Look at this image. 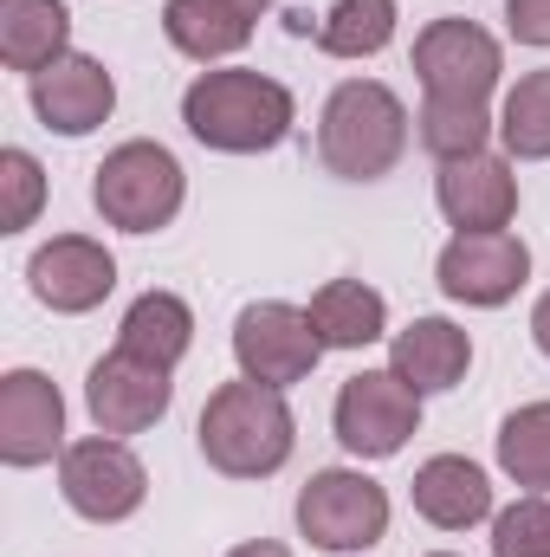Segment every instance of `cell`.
I'll return each instance as SVG.
<instances>
[{
    "label": "cell",
    "instance_id": "4fadbf2b",
    "mask_svg": "<svg viewBox=\"0 0 550 557\" xmlns=\"http://www.w3.org/2000/svg\"><path fill=\"white\" fill-rule=\"evenodd\" d=\"M65 396L52 376L39 370H7L0 376V460L7 467H46L52 454H65Z\"/></svg>",
    "mask_w": 550,
    "mask_h": 557
},
{
    "label": "cell",
    "instance_id": "277c9868",
    "mask_svg": "<svg viewBox=\"0 0 550 557\" xmlns=\"http://www.w3.org/2000/svg\"><path fill=\"white\" fill-rule=\"evenodd\" d=\"M91 201H98L104 227H117V234H162L188 201V175H182L175 149L130 137L91 169Z\"/></svg>",
    "mask_w": 550,
    "mask_h": 557
},
{
    "label": "cell",
    "instance_id": "f546056e",
    "mask_svg": "<svg viewBox=\"0 0 550 557\" xmlns=\"http://www.w3.org/2000/svg\"><path fill=\"white\" fill-rule=\"evenodd\" d=\"M227 557H291V552H285L278 539H253V545H234Z\"/></svg>",
    "mask_w": 550,
    "mask_h": 557
},
{
    "label": "cell",
    "instance_id": "ffe728a7",
    "mask_svg": "<svg viewBox=\"0 0 550 557\" xmlns=\"http://www.w3.org/2000/svg\"><path fill=\"white\" fill-rule=\"evenodd\" d=\"M162 33H168V46H175L182 59H195V65H221V59L247 52L253 20L234 13L227 0H162Z\"/></svg>",
    "mask_w": 550,
    "mask_h": 557
},
{
    "label": "cell",
    "instance_id": "f1b7e54d",
    "mask_svg": "<svg viewBox=\"0 0 550 557\" xmlns=\"http://www.w3.org/2000/svg\"><path fill=\"white\" fill-rule=\"evenodd\" d=\"M532 344H538V350L550 357V292L538 298V305H532Z\"/></svg>",
    "mask_w": 550,
    "mask_h": 557
},
{
    "label": "cell",
    "instance_id": "d4e9b609",
    "mask_svg": "<svg viewBox=\"0 0 550 557\" xmlns=\"http://www.w3.org/2000/svg\"><path fill=\"white\" fill-rule=\"evenodd\" d=\"M499 143L512 162H550V72H525L499 104Z\"/></svg>",
    "mask_w": 550,
    "mask_h": 557
},
{
    "label": "cell",
    "instance_id": "d6986e66",
    "mask_svg": "<svg viewBox=\"0 0 550 557\" xmlns=\"http://www.w3.org/2000/svg\"><path fill=\"white\" fill-rule=\"evenodd\" d=\"M311 331L324 350H363V344H383L389 337V298L363 278H330L311 292Z\"/></svg>",
    "mask_w": 550,
    "mask_h": 557
},
{
    "label": "cell",
    "instance_id": "9a60e30c",
    "mask_svg": "<svg viewBox=\"0 0 550 557\" xmlns=\"http://www.w3.org/2000/svg\"><path fill=\"white\" fill-rule=\"evenodd\" d=\"M111 111H117V78L91 52H65L33 78V117L59 137H91L98 124H111Z\"/></svg>",
    "mask_w": 550,
    "mask_h": 557
},
{
    "label": "cell",
    "instance_id": "4316f807",
    "mask_svg": "<svg viewBox=\"0 0 550 557\" xmlns=\"http://www.w3.org/2000/svg\"><path fill=\"white\" fill-rule=\"evenodd\" d=\"M492 557H550V493H525L492 512Z\"/></svg>",
    "mask_w": 550,
    "mask_h": 557
},
{
    "label": "cell",
    "instance_id": "5b68a950",
    "mask_svg": "<svg viewBox=\"0 0 550 557\" xmlns=\"http://www.w3.org/2000/svg\"><path fill=\"white\" fill-rule=\"evenodd\" d=\"M298 532L330 557L370 552L389 539V493L363 467H324L298 486Z\"/></svg>",
    "mask_w": 550,
    "mask_h": 557
},
{
    "label": "cell",
    "instance_id": "484cf974",
    "mask_svg": "<svg viewBox=\"0 0 550 557\" xmlns=\"http://www.w3.org/2000/svg\"><path fill=\"white\" fill-rule=\"evenodd\" d=\"M46 201V169L33 149H0V234H26Z\"/></svg>",
    "mask_w": 550,
    "mask_h": 557
},
{
    "label": "cell",
    "instance_id": "1f68e13d",
    "mask_svg": "<svg viewBox=\"0 0 550 557\" xmlns=\"http://www.w3.org/2000/svg\"><path fill=\"white\" fill-rule=\"evenodd\" d=\"M434 557H453V552H434Z\"/></svg>",
    "mask_w": 550,
    "mask_h": 557
},
{
    "label": "cell",
    "instance_id": "6da1fadb",
    "mask_svg": "<svg viewBox=\"0 0 550 557\" xmlns=\"http://www.w3.org/2000/svg\"><path fill=\"white\" fill-rule=\"evenodd\" d=\"M291 91L266 78V72H247V65H227V72H201L188 91H182V124L201 149H221V156H266L291 137Z\"/></svg>",
    "mask_w": 550,
    "mask_h": 557
},
{
    "label": "cell",
    "instance_id": "44dd1931",
    "mask_svg": "<svg viewBox=\"0 0 550 557\" xmlns=\"http://www.w3.org/2000/svg\"><path fill=\"white\" fill-rule=\"evenodd\" d=\"M117 344L137 350V357H149V363H162V370H175V363L195 350V311H188V298H175V292H142L137 305L124 311V324H117Z\"/></svg>",
    "mask_w": 550,
    "mask_h": 557
},
{
    "label": "cell",
    "instance_id": "52a82bcc",
    "mask_svg": "<svg viewBox=\"0 0 550 557\" xmlns=\"http://www.w3.org/2000/svg\"><path fill=\"white\" fill-rule=\"evenodd\" d=\"M414 78L427 98H492L505 78V46L460 13L427 20L414 33Z\"/></svg>",
    "mask_w": 550,
    "mask_h": 557
},
{
    "label": "cell",
    "instance_id": "83f0119b",
    "mask_svg": "<svg viewBox=\"0 0 550 557\" xmlns=\"http://www.w3.org/2000/svg\"><path fill=\"white\" fill-rule=\"evenodd\" d=\"M505 33H512L518 46L550 52V0H505Z\"/></svg>",
    "mask_w": 550,
    "mask_h": 557
},
{
    "label": "cell",
    "instance_id": "603a6c76",
    "mask_svg": "<svg viewBox=\"0 0 550 557\" xmlns=\"http://www.w3.org/2000/svg\"><path fill=\"white\" fill-rule=\"evenodd\" d=\"M396 0H330L317 20V52L324 59H376L396 39Z\"/></svg>",
    "mask_w": 550,
    "mask_h": 557
},
{
    "label": "cell",
    "instance_id": "8fae6325",
    "mask_svg": "<svg viewBox=\"0 0 550 557\" xmlns=\"http://www.w3.org/2000/svg\"><path fill=\"white\" fill-rule=\"evenodd\" d=\"M168 403H175V370L149 363L137 350H124V344L111 357H98L91 376H85V409L98 421V434H117V441L155 428L168 416Z\"/></svg>",
    "mask_w": 550,
    "mask_h": 557
},
{
    "label": "cell",
    "instance_id": "7402d4cb",
    "mask_svg": "<svg viewBox=\"0 0 550 557\" xmlns=\"http://www.w3.org/2000/svg\"><path fill=\"white\" fill-rule=\"evenodd\" d=\"M492 131H499V117H492L486 98H421V117H414V137L434 162L479 156Z\"/></svg>",
    "mask_w": 550,
    "mask_h": 557
},
{
    "label": "cell",
    "instance_id": "ba28073f",
    "mask_svg": "<svg viewBox=\"0 0 550 557\" xmlns=\"http://www.w3.org/2000/svg\"><path fill=\"white\" fill-rule=\"evenodd\" d=\"M324 344L311 331V311L304 305H285V298H260L234 318V363L240 376L266 383V389H291L317 370Z\"/></svg>",
    "mask_w": 550,
    "mask_h": 557
},
{
    "label": "cell",
    "instance_id": "ac0fdd59",
    "mask_svg": "<svg viewBox=\"0 0 550 557\" xmlns=\"http://www.w3.org/2000/svg\"><path fill=\"white\" fill-rule=\"evenodd\" d=\"M72 52V7L65 0H0V65L39 78Z\"/></svg>",
    "mask_w": 550,
    "mask_h": 557
},
{
    "label": "cell",
    "instance_id": "5bb4252c",
    "mask_svg": "<svg viewBox=\"0 0 550 557\" xmlns=\"http://www.w3.org/2000/svg\"><path fill=\"white\" fill-rule=\"evenodd\" d=\"M434 201L447 214L453 234H499L512 227L518 214V175H512V156H460V162H440L434 175Z\"/></svg>",
    "mask_w": 550,
    "mask_h": 557
},
{
    "label": "cell",
    "instance_id": "e0dca14e",
    "mask_svg": "<svg viewBox=\"0 0 550 557\" xmlns=\"http://www.w3.org/2000/svg\"><path fill=\"white\" fill-rule=\"evenodd\" d=\"M389 370L409 383L414 396L460 389L466 370H473V337L453 318H414L409 331H396V344H389Z\"/></svg>",
    "mask_w": 550,
    "mask_h": 557
},
{
    "label": "cell",
    "instance_id": "4dcf8cb0",
    "mask_svg": "<svg viewBox=\"0 0 550 557\" xmlns=\"http://www.w3.org/2000/svg\"><path fill=\"white\" fill-rule=\"evenodd\" d=\"M227 7H234V13H247V20H266L278 0H227Z\"/></svg>",
    "mask_w": 550,
    "mask_h": 557
},
{
    "label": "cell",
    "instance_id": "3957f363",
    "mask_svg": "<svg viewBox=\"0 0 550 557\" xmlns=\"http://www.w3.org/2000/svg\"><path fill=\"white\" fill-rule=\"evenodd\" d=\"M409 149V104L383 78H343L324 98L317 117V156L343 182H383Z\"/></svg>",
    "mask_w": 550,
    "mask_h": 557
},
{
    "label": "cell",
    "instance_id": "2e32d148",
    "mask_svg": "<svg viewBox=\"0 0 550 557\" xmlns=\"http://www.w3.org/2000/svg\"><path fill=\"white\" fill-rule=\"evenodd\" d=\"M409 499L434 532H473V525L492 519V480H486V467L466 460V454H434V460H421L414 480H409Z\"/></svg>",
    "mask_w": 550,
    "mask_h": 557
},
{
    "label": "cell",
    "instance_id": "30bf717a",
    "mask_svg": "<svg viewBox=\"0 0 550 557\" xmlns=\"http://www.w3.org/2000/svg\"><path fill=\"white\" fill-rule=\"evenodd\" d=\"M434 278L453 305H473V311H499L525 292L532 278V247L518 234H453L434 260Z\"/></svg>",
    "mask_w": 550,
    "mask_h": 557
},
{
    "label": "cell",
    "instance_id": "8992f818",
    "mask_svg": "<svg viewBox=\"0 0 550 557\" xmlns=\"http://www.w3.org/2000/svg\"><path fill=\"white\" fill-rule=\"evenodd\" d=\"M59 493H65V506L78 519L124 525V519H137L142 499H149V467L117 434H91V441H72L59 454Z\"/></svg>",
    "mask_w": 550,
    "mask_h": 557
},
{
    "label": "cell",
    "instance_id": "7a4b0ae2",
    "mask_svg": "<svg viewBox=\"0 0 550 557\" xmlns=\"http://www.w3.org/2000/svg\"><path fill=\"white\" fill-rule=\"evenodd\" d=\"M195 441H201V460L214 473H227V480H273L291 460V447H298V421H291L285 389H266V383L240 376V383H221L208 396Z\"/></svg>",
    "mask_w": 550,
    "mask_h": 557
},
{
    "label": "cell",
    "instance_id": "9c48e42d",
    "mask_svg": "<svg viewBox=\"0 0 550 557\" xmlns=\"http://www.w3.org/2000/svg\"><path fill=\"white\" fill-rule=\"evenodd\" d=\"M330 428H337L343 454H357V460H389V454L409 447V434L421 428V396H414L396 370H357V376L337 389Z\"/></svg>",
    "mask_w": 550,
    "mask_h": 557
},
{
    "label": "cell",
    "instance_id": "cb8c5ba5",
    "mask_svg": "<svg viewBox=\"0 0 550 557\" xmlns=\"http://www.w3.org/2000/svg\"><path fill=\"white\" fill-rule=\"evenodd\" d=\"M499 473L525 493H550V403H525L499 421Z\"/></svg>",
    "mask_w": 550,
    "mask_h": 557
},
{
    "label": "cell",
    "instance_id": "7c38bea8",
    "mask_svg": "<svg viewBox=\"0 0 550 557\" xmlns=\"http://www.w3.org/2000/svg\"><path fill=\"white\" fill-rule=\"evenodd\" d=\"M26 285H33V298H39L46 311L85 318V311H98V305L117 292V260H111V247L91 240V234H52V240L26 260Z\"/></svg>",
    "mask_w": 550,
    "mask_h": 557
}]
</instances>
